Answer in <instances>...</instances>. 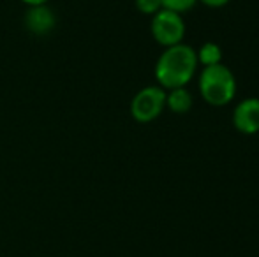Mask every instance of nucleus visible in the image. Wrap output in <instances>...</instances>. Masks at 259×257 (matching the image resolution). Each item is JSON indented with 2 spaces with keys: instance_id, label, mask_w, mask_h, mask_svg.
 <instances>
[{
  "instance_id": "8",
  "label": "nucleus",
  "mask_w": 259,
  "mask_h": 257,
  "mask_svg": "<svg viewBox=\"0 0 259 257\" xmlns=\"http://www.w3.org/2000/svg\"><path fill=\"white\" fill-rule=\"evenodd\" d=\"M196 55H198V64L201 67H210V65L222 64V49L217 42L208 41L203 42L201 48L196 49Z\"/></svg>"
},
{
  "instance_id": "6",
  "label": "nucleus",
  "mask_w": 259,
  "mask_h": 257,
  "mask_svg": "<svg viewBox=\"0 0 259 257\" xmlns=\"http://www.w3.org/2000/svg\"><path fill=\"white\" fill-rule=\"evenodd\" d=\"M55 14L53 11L50 9L46 4H41V6H32L28 9V13L25 14V25L27 28L35 35H45L50 34V32L55 28Z\"/></svg>"
},
{
  "instance_id": "12",
  "label": "nucleus",
  "mask_w": 259,
  "mask_h": 257,
  "mask_svg": "<svg viewBox=\"0 0 259 257\" xmlns=\"http://www.w3.org/2000/svg\"><path fill=\"white\" fill-rule=\"evenodd\" d=\"M21 2H25L28 7H32V6H41V4H46L48 0H21Z\"/></svg>"
},
{
  "instance_id": "7",
  "label": "nucleus",
  "mask_w": 259,
  "mask_h": 257,
  "mask_svg": "<svg viewBox=\"0 0 259 257\" xmlns=\"http://www.w3.org/2000/svg\"><path fill=\"white\" fill-rule=\"evenodd\" d=\"M194 106V95L187 86L166 90V110L175 115H187Z\"/></svg>"
},
{
  "instance_id": "9",
  "label": "nucleus",
  "mask_w": 259,
  "mask_h": 257,
  "mask_svg": "<svg viewBox=\"0 0 259 257\" xmlns=\"http://www.w3.org/2000/svg\"><path fill=\"white\" fill-rule=\"evenodd\" d=\"M199 0H160L162 4V9H167V11H175L178 14H184L187 11H191L192 7H196Z\"/></svg>"
},
{
  "instance_id": "1",
  "label": "nucleus",
  "mask_w": 259,
  "mask_h": 257,
  "mask_svg": "<svg viewBox=\"0 0 259 257\" xmlns=\"http://www.w3.org/2000/svg\"><path fill=\"white\" fill-rule=\"evenodd\" d=\"M198 55L192 46L180 42L164 48L155 62L157 85L164 90L187 86L198 74Z\"/></svg>"
},
{
  "instance_id": "3",
  "label": "nucleus",
  "mask_w": 259,
  "mask_h": 257,
  "mask_svg": "<svg viewBox=\"0 0 259 257\" xmlns=\"http://www.w3.org/2000/svg\"><path fill=\"white\" fill-rule=\"evenodd\" d=\"M185 30L187 27H185L184 16L175 11L160 9L152 16L150 34L154 41L162 48H169V46L184 42Z\"/></svg>"
},
{
  "instance_id": "10",
  "label": "nucleus",
  "mask_w": 259,
  "mask_h": 257,
  "mask_svg": "<svg viewBox=\"0 0 259 257\" xmlns=\"http://www.w3.org/2000/svg\"><path fill=\"white\" fill-rule=\"evenodd\" d=\"M134 4H136V9L141 14H147V16H154L155 13L162 9L160 0H134Z\"/></svg>"
},
{
  "instance_id": "5",
  "label": "nucleus",
  "mask_w": 259,
  "mask_h": 257,
  "mask_svg": "<svg viewBox=\"0 0 259 257\" xmlns=\"http://www.w3.org/2000/svg\"><path fill=\"white\" fill-rule=\"evenodd\" d=\"M233 125L245 136L259 132V97H247L233 110Z\"/></svg>"
},
{
  "instance_id": "4",
  "label": "nucleus",
  "mask_w": 259,
  "mask_h": 257,
  "mask_svg": "<svg viewBox=\"0 0 259 257\" xmlns=\"http://www.w3.org/2000/svg\"><path fill=\"white\" fill-rule=\"evenodd\" d=\"M166 110V90L159 85L141 88L131 100V115L140 124L157 120Z\"/></svg>"
},
{
  "instance_id": "11",
  "label": "nucleus",
  "mask_w": 259,
  "mask_h": 257,
  "mask_svg": "<svg viewBox=\"0 0 259 257\" xmlns=\"http://www.w3.org/2000/svg\"><path fill=\"white\" fill-rule=\"evenodd\" d=\"M201 4H205L206 7H211V9H219V7L228 6L231 0H199Z\"/></svg>"
},
{
  "instance_id": "2",
  "label": "nucleus",
  "mask_w": 259,
  "mask_h": 257,
  "mask_svg": "<svg viewBox=\"0 0 259 257\" xmlns=\"http://www.w3.org/2000/svg\"><path fill=\"white\" fill-rule=\"evenodd\" d=\"M198 90L201 99L210 106H228L236 97L235 72L226 64L203 67L198 76Z\"/></svg>"
}]
</instances>
